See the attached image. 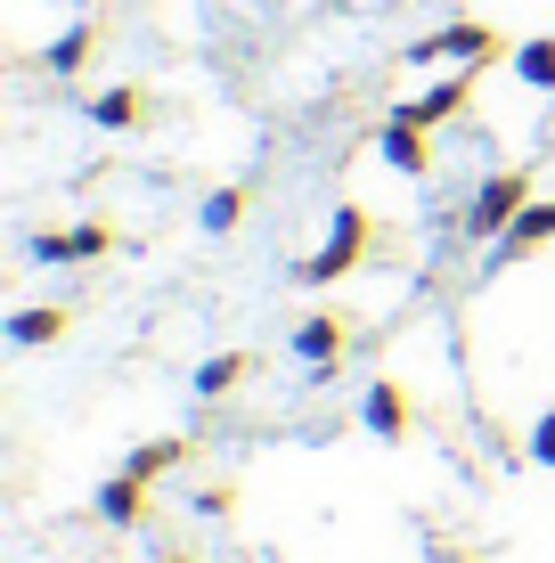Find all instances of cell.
I'll use <instances>...</instances> for the list:
<instances>
[{
    "label": "cell",
    "instance_id": "cell-8",
    "mask_svg": "<svg viewBox=\"0 0 555 563\" xmlns=\"http://www.w3.org/2000/svg\"><path fill=\"white\" fill-rule=\"evenodd\" d=\"M359 424H368L376 441H400L409 433V393H400V384H368V393H359Z\"/></svg>",
    "mask_w": 555,
    "mask_h": 563
},
{
    "label": "cell",
    "instance_id": "cell-2",
    "mask_svg": "<svg viewBox=\"0 0 555 563\" xmlns=\"http://www.w3.org/2000/svg\"><path fill=\"white\" fill-rule=\"evenodd\" d=\"M359 254H368V212H359V205H335L328 245H319L295 278H302V286H335V278H352V269H359Z\"/></svg>",
    "mask_w": 555,
    "mask_h": 563
},
{
    "label": "cell",
    "instance_id": "cell-14",
    "mask_svg": "<svg viewBox=\"0 0 555 563\" xmlns=\"http://www.w3.org/2000/svg\"><path fill=\"white\" fill-rule=\"evenodd\" d=\"M237 384H245V352H221V360L197 367V400H221V393H237Z\"/></svg>",
    "mask_w": 555,
    "mask_h": 563
},
{
    "label": "cell",
    "instance_id": "cell-13",
    "mask_svg": "<svg viewBox=\"0 0 555 563\" xmlns=\"http://www.w3.org/2000/svg\"><path fill=\"white\" fill-rule=\"evenodd\" d=\"M514 82H523V90H555V33L514 49Z\"/></svg>",
    "mask_w": 555,
    "mask_h": 563
},
{
    "label": "cell",
    "instance_id": "cell-6",
    "mask_svg": "<svg viewBox=\"0 0 555 563\" xmlns=\"http://www.w3.org/2000/svg\"><path fill=\"white\" fill-rule=\"evenodd\" d=\"M376 155H385L392 172H409V180H425L433 172V147H425V123H409V114H392L385 131H376Z\"/></svg>",
    "mask_w": 555,
    "mask_h": 563
},
{
    "label": "cell",
    "instance_id": "cell-10",
    "mask_svg": "<svg viewBox=\"0 0 555 563\" xmlns=\"http://www.w3.org/2000/svg\"><path fill=\"white\" fill-rule=\"evenodd\" d=\"M540 245H555V197H547V205H540V197L523 205V221L499 238V262H523V254H540Z\"/></svg>",
    "mask_w": 555,
    "mask_h": 563
},
{
    "label": "cell",
    "instance_id": "cell-7",
    "mask_svg": "<svg viewBox=\"0 0 555 563\" xmlns=\"http://www.w3.org/2000/svg\"><path fill=\"white\" fill-rule=\"evenodd\" d=\"M466 99H474V82H466V66H457L449 82H433L425 99H409V107H392V114H409V123L433 131V123H457V114H466Z\"/></svg>",
    "mask_w": 555,
    "mask_h": 563
},
{
    "label": "cell",
    "instance_id": "cell-1",
    "mask_svg": "<svg viewBox=\"0 0 555 563\" xmlns=\"http://www.w3.org/2000/svg\"><path fill=\"white\" fill-rule=\"evenodd\" d=\"M523 205H531V172H490V180L474 188V205H466V221H457V229H466V238H490V245H499L507 229L523 221Z\"/></svg>",
    "mask_w": 555,
    "mask_h": 563
},
{
    "label": "cell",
    "instance_id": "cell-9",
    "mask_svg": "<svg viewBox=\"0 0 555 563\" xmlns=\"http://www.w3.org/2000/svg\"><path fill=\"white\" fill-rule=\"evenodd\" d=\"M99 522H107V531H131V522H147V482L131 474V465L99 490Z\"/></svg>",
    "mask_w": 555,
    "mask_h": 563
},
{
    "label": "cell",
    "instance_id": "cell-4",
    "mask_svg": "<svg viewBox=\"0 0 555 563\" xmlns=\"http://www.w3.org/2000/svg\"><path fill=\"white\" fill-rule=\"evenodd\" d=\"M42 269H66V262H99V254H114V229H99V221H82V229H42V238L25 245Z\"/></svg>",
    "mask_w": 555,
    "mask_h": 563
},
{
    "label": "cell",
    "instance_id": "cell-17",
    "mask_svg": "<svg viewBox=\"0 0 555 563\" xmlns=\"http://www.w3.org/2000/svg\"><path fill=\"white\" fill-rule=\"evenodd\" d=\"M188 450H180V441H147V450H131L123 465H131V474H140V482H156V474H171V465H180Z\"/></svg>",
    "mask_w": 555,
    "mask_h": 563
},
{
    "label": "cell",
    "instance_id": "cell-16",
    "mask_svg": "<svg viewBox=\"0 0 555 563\" xmlns=\"http://www.w3.org/2000/svg\"><path fill=\"white\" fill-rule=\"evenodd\" d=\"M237 212H245V197H237V188H213L197 221H204V238H229V229H237Z\"/></svg>",
    "mask_w": 555,
    "mask_h": 563
},
{
    "label": "cell",
    "instance_id": "cell-15",
    "mask_svg": "<svg viewBox=\"0 0 555 563\" xmlns=\"http://www.w3.org/2000/svg\"><path fill=\"white\" fill-rule=\"evenodd\" d=\"M82 57H90V25H66V33L42 49V66H49V74H82Z\"/></svg>",
    "mask_w": 555,
    "mask_h": 563
},
{
    "label": "cell",
    "instance_id": "cell-18",
    "mask_svg": "<svg viewBox=\"0 0 555 563\" xmlns=\"http://www.w3.org/2000/svg\"><path fill=\"white\" fill-rule=\"evenodd\" d=\"M523 457H531V465H555V409H547L540 424H531V441H523Z\"/></svg>",
    "mask_w": 555,
    "mask_h": 563
},
{
    "label": "cell",
    "instance_id": "cell-3",
    "mask_svg": "<svg viewBox=\"0 0 555 563\" xmlns=\"http://www.w3.org/2000/svg\"><path fill=\"white\" fill-rule=\"evenodd\" d=\"M400 57H409V66H482V57H499V33H490L482 16H457V25L425 33V42H409Z\"/></svg>",
    "mask_w": 555,
    "mask_h": 563
},
{
    "label": "cell",
    "instance_id": "cell-12",
    "mask_svg": "<svg viewBox=\"0 0 555 563\" xmlns=\"http://www.w3.org/2000/svg\"><path fill=\"white\" fill-rule=\"evenodd\" d=\"M57 335H66V310H16V319H9L16 352H42V343H57Z\"/></svg>",
    "mask_w": 555,
    "mask_h": 563
},
{
    "label": "cell",
    "instance_id": "cell-5",
    "mask_svg": "<svg viewBox=\"0 0 555 563\" xmlns=\"http://www.w3.org/2000/svg\"><path fill=\"white\" fill-rule=\"evenodd\" d=\"M343 343H352V335H343L335 310H319V319H302V327H295V360L311 367V376H335V367H343Z\"/></svg>",
    "mask_w": 555,
    "mask_h": 563
},
{
    "label": "cell",
    "instance_id": "cell-11",
    "mask_svg": "<svg viewBox=\"0 0 555 563\" xmlns=\"http://www.w3.org/2000/svg\"><path fill=\"white\" fill-rule=\"evenodd\" d=\"M90 123H99V131H140V123H147V90H140V82L99 90V99H90Z\"/></svg>",
    "mask_w": 555,
    "mask_h": 563
}]
</instances>
